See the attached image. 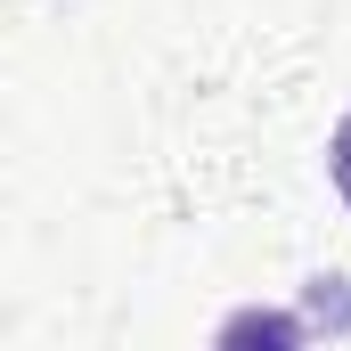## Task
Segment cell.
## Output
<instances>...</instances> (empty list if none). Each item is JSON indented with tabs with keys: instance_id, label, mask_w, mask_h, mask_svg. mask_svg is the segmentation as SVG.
I'll list each match as a JSON object with an SVG mask.
<instances>
[{
	"instance_id": "6da1fadb",
	"label": "cell",
	"mask_w": 351,
	"mask_h": 351,
	"mask_svg": "<svg viewBox=\"0 0 351 351\" xmlns=\"http://www.w3.org/2000/svg\"><path fill=\"white\" fill-rule=\"evenodd\" d=\"M213 351H311V335H302L294 311H278V302H245V311L221 319Z\"/></svg>"
},
{
	"instance_id": "7a4b0ae2",
	"label": "cell",
	"mask_w": 351,
	"mask_h": 351,
	"mask_svg": "<svg viewBox=\"0 0 351 351\" xmlns=\"http://www.w3.org/2000/svg\"><path fill=\"white\" fill-rule=\"evenodd\" d=\"M327 172H335V188H343V204H351V114L335 123V139H327Z\"/></svg>"
}]
</instances>
